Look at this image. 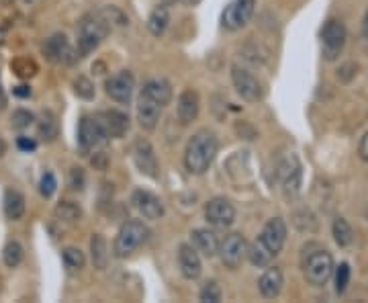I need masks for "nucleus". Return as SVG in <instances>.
<instances>
[{
    "label": "nucleus",
    "mask_w": 368,
    "mask_h": 303,
    "mask_svg": "<svg viewBox=\"0 0 368 303\" xmlns=\"http://www.w3.org/2000/svg\"><path fill=\"white\" fill-rule=\"evenodd\" d=\"M84 184H86V175H84V170H82V168H72V170H70V186H72L74 191H82Z\"/></svg>",
    "instance_id": "41"
},
{
    "label": "nucleus",
    "mask_w": 368,
    "mask_h": 303,
    "mask_svg": "<svg viewBox=\"0 0 368 303\" xmlns=\"http://www.w3.org/2000/svg\"><path fill=\"white\" fill-rule=\"evenodd\" d=\"M13 94H15V96H19V98H29L31 87H27V84H19V87H15V89H13Z\"/></svg>",
    "instance_id": "45"
},
{
    "label": "nucleus",
    "mask_w": 368,
    "mask_h": 303,
    "mask_svg": "<svg viewBox=\"0 0 368 303\" xmlns=\"http://www.w3.org/2000/svg\"><path fill=\"white\" fill-rule=\"evenodd\" d=\"M199 109H201L199 94L192 91V89H186V91L178 96V107H176L178 121L183 123V125L192 123L197 117H199Z\"/></svg>",
    "instance_id": "19"
},
{
    "label": "nucleus",
    "mask_w": 368,
    "mask_h": 303,
    "mask_svg": "<svg viewBox=\"0 0 368 303\" xmlns=\"http://www.w3.org/2000/svg\"><path fill=\"white\" fill-rule=\"evenodd\" d=\"M35 121V115L27 111V109H17L10 117V127L17 129V131H23V129H29L31 125Z\"/></svg>",
    "instance_id": "33"
},
{
    "label": "nucleus",
    "mask_w": 368,
    "mask_h": 303,
    "mask_svg": "<svg viewBox=\"0 0 368 303\" xmlns=\"http://www.w3.org/2000/svg\"><path fill=\"white\" fill-rule=\"evenodd\" d=\"M111 33L109 21L100 13H89L78 23V56L84 58L92 54Z\"/></svg>",
    "instance_id": "2"
},
{
    "label": "nucleus",
    "mask_w": 368,
    "mask_h": 303,
    "mask_svg": "<svg viewBox=\"0 0 368 303\" xmlns=\"http://www.w3.org/2000/svg\"><path fill=\"white\" fill-rule=\"evenodd\" d=\"M25 258V250L23 246L17 242V240H10V242L4 246L2 250V263L8 267V269H17Z\"/></svg>",
    "instance_id": "31"
},
{
    "label": "nucleus",
    "mask_w": 368,
    "mask_h": 303,
    "mask_svg": "<svg viewBox=\"0 0 368 303\" xmlns=\"http://www.w3.org/2000/svg\"><path fill=\"white\" fill-rule=\"evenodd\" d=\"M334 276H336V291L337 293H344L350 285V276H352V271H350V265L348 263H342L339 267H334Z\"/></svg>",
    "instance_id": "35"
},
{
    "label": "nucleus",
    "mask_w": 368,
    "mask_h": 303,
    "mask_svg": "<svg viewBox=\"0 0 368 303\" xmlns=\"http://www.w3.org/2000/svg\"><path fill=\"white\" fill-rule=\"evenodd\" d=\"M303 274L309 285L323 287L334 274V256L325 248L313 244V252H305L303 256Z\"/></svg>",
    "instance_id": "3"
},
{
    "label": "nucleus",
    "mask_w": 368,
    "mask_h": 303,
    "mask_svg": "<svg viewBox=\"0 0 368 303\" xmlns=\"http://www.w3.org/2000/svg\"><path fill=\"white\" fill-rule=\"evenodd\" d=\"M168 23H170V13H168L166 4H162V6H155L152 10V15H150V19H148V29H150L152 35L160 37V35L166 33Z\"/></svg>",
    "instance_id": "27"
},
{
    "label": "nucleus",
    "mask_w": 368,
    "mask_h": 303,
    "mask_svg": "<svg viewBox=\"0 0 368 303\" xmlns=\"http://www.w3.org/2000/svg\"><path fill=\"white\" fill-rule=\"evenodd\" d=\"M141 92L148 94L155 103H160L162 107H166V105L172 101V87H170V82L164 80V78H152V80H148V82L144 84Z\"/></svg>",
    "instance_id": "23"
},
{
    "label": "nucleus",
    "mask_w": 368,
    "mask_h": 303,
    "mask_svg": "<svg viewBox=\"0 0 368 303\" xmlns=\"http://www.w3.org/2000/svg\"><path fill=\"white\" fill-rule=\"evenodd\" d=\"M56 219L66 223V226H74L82 219V209L74 201H61L60 205L56 207Z\"/></svg>",
    "instance_id": "29"
},
{
    "label": "nucleus",
    "mask_w": 368,
    "mask_h": 303,
    "mask_svg": "<svg viewBox=\"0 0 368 303\" xmlns=\"http://www.w3.org/2000/svg\"><path fill=\"white\" fill-rule=\"evenodd\" d=\"M321 41H323V56L325 60H336L346 45V27L342 21L330 19L325 27L321 29Z\"/></svg>",
    "instance_id": "10"
},
{
    "label": "nucleus",
    "mask_w": 368,
    "mask_h": 303,
    "mask_svg": "<svg viewBox=\"0 0 368 303\" xmlns=\"http://www.w3.org/2000/svg\"><path fill=\"white\" fill-rule=\"evenodd\" d=\"M356 74H358V64L346 61V64L339 66V70H337V80H339V82H350Z\"/></svg>",
    "instance_id": "40"
},
{
    "label": "nucleus",
    "mask_w": 368,
    "mask_h": 303,
    "mask_svg": "<svg viewBox=\"0 0 368 303\" xmlns=\"http://www.w3.org/2000/svg\"><path fill=\"white\" fill-rule=\"evenodd\" d=\"M221 297H223V293H221V287H219L217 281L205 283L203 289H201V293H199V300L203 303H219Z\"/></svg>",
    "instance_id": "34"
},
{
    "label": "nucleus",
    "mask_w": 368,
    "mask_h": 303,
    "mask_svg": "<svg viewBox=\"0 0 368 303\" xmlns=\"http://www.w3.org/2000/svg\"><path fill=\"white\" fill-rule=\"evenodd\" d=\"M109 142V133L105 129V125L100 119L94 117H82L78 125V144L84 152H92L107 146Z\"/></svg>",
    "instance_id": "5"
},
{
    "label": "nucleus",
    "mask_w": 368,
    "mask_h": 303,
    "mask_svg": "<svg viewBox=\"0 0 368 303\" xmlns=\"http://www.w3.org/2000/svg\"><path fill=\"white\" fill-rule=\"evenodd\" d=\"M100 123L105 125L109 138H123L129 129V115L123 111H105L100 115Z\"/></svg>",
    "instance_id": "21"
},
{
    "label": "nucleus",
    "mask_w": 368,
    "mask_h": 303,
    "mask_svg": "<svg viewBox=\"0 0 368 303\" xmlns=\"http://www.w3.org/2000/svg\"><path fill=\"white\" fill-rule=\"evenodd\" d=\"M184 4H188V6H194V4H199L201 0H183Z\"/></svg>",
    "instance_id": "50"
},
{
    "label": "nucleus",
    "mask_w": 368,
    "mask_h": 303,
    "mask_svg": "<svg viewBox=\"0 0 368 303\" xmlns=\"http://www.w3.org/2000/svg\"><path fill=\"white\" fill-rule=\"evenodd\" d=\"M92 166H96L98 170H107V166H109L107 154H105V152H96V154L92 156Z\"/></svg>",
    "instance_id": "43"
},
{
    "label": "nucleus",
    "mask_w": 368,
    "mask_h": 303,
    "mask_svg": "<svg viewBox=\"0 0 368 303\" xmlns=\"http://www.w3.org/2000/svg\"><path fill=\"white\" fill-rule=\"evenodd\" d=\"M282 285H284V276H282V271L276 269V267L266 269L260 276V281H258V289H260L262 297H266V300L278 297L280 291H282Z\"/></svg>",
    "instance_id": "20"
},
{
    "label": "nucleus",
    "mask_w": 368,
    "mask_h": 303,
    "mask_svg": "<svg viewBox=\"0 0 368 303\" xmlns=\"http://www.w3.org/2000/svg\"><path fill=\"white\" fill-rule=\"evenodd\" d=\"M162 2H164V4H166V6H170V4H176V2H178V0H162Z\"/></svg>",
    "instance_id": "51"
},
{
    "label": "nucleus",
    "mask_w": 368,
    "mask_h": 303,
    "mask_svg": "<svg viewBox=\"0 0 368 303\" xmlns=\"http://www.w3.org/2000/svg\"><path fill=\"white\" fill-rule=\"evenodd\" d=\"M105 89H107V94H109L115 103H119V105H129L131 98H133V91H135V78H133V74H131L129 70H121V72L113 74V76L107 80Z\"/></svg>",
    "instance_id": "11"
},
{
    "label": "nucleus",
    "mask_w": 368,
    "mask_h": 303,
    "mask_svg": "<svg viewBox=\"0 0 368 303\" xmlns=\"http://www.w3.org/2000/svg\"><path fill=\"white\" fill-rule=\"evenodd\" d=\"M6 105H8V98H6V92H4V89L0 87V111H4V109H6Z\"/></svg>",
    "instance_id": "47"
},
{
    "label": "nucleus",
    "mask_w": 368,
    "mask_h": 303,
    "mask_svg": "<svg viewBox=\"0 0 368 303\" xmlns=\"http://www.w3.org/2000/svg\"><path fill=\"white\" fill-rule=\"evenodd\" d=\"M133 162L137 166V170L150 179L160 177V164H158V156L153 146L148 140H137L135 148H133Z\"/></svg>",
    "instance_id": "14"
},
{
    "label": "nucleus",
    "mask_w": 368,
    "mask_h": 303,
    "mask_svg": "<svg viewBox=\"0 0 368 303\" xmlns=\"http://www.w3.org/2000/svg\"><path fill=\"white\" fill-rule=\"evenodd\" d=\"M245 252H247V242L242 234L233 232V234H227L223 242H219V256H221V263L227 267V269H240V265L244 263Z\"/></svg>",
    "instance_id": "7"
},
{
    "label": "nucleus",
    "mask_w": 368,
    "mask_h": 303,
    "mask_svg": "<svg viewBox=\"0 0 368 303\" xmlns=\"http://www.w3.org/2000/svg\"><path fill=\"white\" fill-rule=\"evenodd\" d=\"M25 2H31V0H25Z\"/></svg>",
    "instance_id": "53"
},
{
    "label": "nucleus",
    "mask_w": 368,
    "mask_h": 303,
    "mask_svg": "<svg viewBox=\"0 0 368 303\" xmlns=\"http://www.w3.org/2000/svg\"><path fill=\"white\" fill-rule=\"evenodd\" d=\"M37 133L41 140L45 142H54L60 133V125H58V119L52 111H43L41 117H39V123H37Z\"/></svg>",
    "instance_id": "26"
},
{
    "label": "nucleus",
    "mask_w": 368,
    "mask_h": 303,
    "mask_svg": "<svg viewBox=\"0 0 368 303\" xmlns=\"http://www.w3.org/2000/svg\"><path fill=\"white\" fill-rule=\"evenodd\" d=\"M219 152V142L211 129H199L186 144L184 150V166L190 175H205L211 164H213L215 156Z\"/></svg>",
    "instance_id": "1"
},
{
    "label": "nucleus",
    "mask_w": 368,
    "mask_h": 303,
    "mask_svg": "<svg viewBox=\"0 0 368 303\" xmlns=\"http://www.w3.org/2000/svg\"><path fill=\"white\" fill-rule=\"evenodd\" d=\"M178 267L186 281H197L203 273V263L199 250L190 244H181L178 248Z\"/></svg>",
    "instance_id": "18"
},
{
    "label": "nucleus",
    "mask_w": 368,
    "mask_h": 303,
    "mask_svg": "<svg viewBox=\"0 0 368 303\" xmlns=\"http://www.w3.org/2000/svg\"><path fill=\"white\" fill-rule=\"evenodd\" d=\"M61 258H63V265L68 271L76 273V271H82L84 265H86V256L80 248H74V246H68L61 250Z\"/></svg>",
    "instance_id": "30"
},
{
    "label": "nucleus",
    "mask_w": 368,
    "mask_h": 303,
    "mask_svg": "<svg viewBox=\"0 0 368 303\" xmlns=\"http://www.w3.org/2000/svg\"><path fill=\"white\" fill-rule=\"evenodd\" d=\"M258 240L264 244L275 256H278L282 246L286 242V223H284V219H280V217L268 219Z\"/></svg>",
    "instance_id": "16"
},
{
    "label": "nucleus",
    "mask_w": 368,
    "mask_h": 303,
    "mask_svg": "<svg viewBox=\"0 0 368 303\" xmlns=\"http://www.w3.org/2000/svg\"><path fill=\"white\" fill-rule=\"evenodd\" d=\"M17 148L21 152H35L37 150V142H35V138L19 135V138H17Z\"/></svg>",
    "instance_id": "42"
},
{
    "label": "nucleus",
    "mask_w": 368,
    "mask_h": 303,
    "mask_svg": "<svg viewBox=\"0 0 368 303\" xmlns=\"http://www.w3.org/2000/svg\"><path fill=\"white\" fill-rule=\"evenodd\" d=\"M162 109L164 107L160 103H155L148 94L139 92V98H137V121H139V127L146 129V131H153L158 127Z\"/></svg>",
    "instance_id": "17"
},
{
    "label": "nucleus",
    "mask_w": 368,
    "mask_h": 303,
    "mask_svg": "<svg viewBox=\"0 0 368 303\" xmlns=\"http://www.w3.org/2000/svg\"><path fill=\"white\" fill-rule=\"evenodd\" d=\"M192 246L207 258H213L215 254L219 252V238L217 234L211 232V230H205V228H199L194 230L192 234Z\"/></svg>",
    "instance_id": "22"
},
{
    "label": "nucleus",
    "mask_w": 368,
    "mask_h": 303,
    "mask_svg": "<svg viewBox=\"0 0 368 303\" xmlns=\"http://www.w3.org/2000/svg\"><path fill=\"white\" fill-rule=\"evenodd\" d=\"M205 219L213 228H229L236 221V207L225 197H215L205 205Z\"/></svg>",
    "instance_id": "12"
},
{
    "label": "nucleus",
    "mask_w": 368,
    "mask_h": 303,
    "mask_svg": "<svg viewBox=\"0 0 368 303\" xmlns=\"http://www.w3.org/2000/svg\"><path fill=\"white\" fill-rule=\"evenodd\" d=\"M245 256L250 258V263H252L254 267H268V265L273 263V258H275V254H273L264 244L260 242V240H256V242H252L247 246Z\"/></svg>",
    "instance_id": "28"
},
{
    "label": "nucleus",
    "mask_w": 368,
    "mask_h": 303,
    "mask_svg": "<svg viewBox=\"0 0 368 303\" xmlns=\"http://www.w3.org/2000/svg\"><path fill=\"white\" fill-rule=\"evenodd\" d=\"M2 37H4V31L0 29V41H2Z\"/></svg>",
    "instance_id": "52"
},
{
    "label": "nucleus",
    "mask_w": 368,
    "mask_h": 303,
    "mask_svg": "<svg viewBox=\"0 0 368 303\" xmlns=\"http://www.w3.org/2000/svg\"><path fill=\"white\" fill-rule=\"evenodd\" d=\"M150 236V230L144 221L139 219H129L125 221L117 234V240H115V254L119 258H127L129 254H133L141 244H146Z\"/></svg>",
    "instance_id": "4"
},
{
    "label": "nucleus",
    "mask_w": 368,
    "mask_h": 303,
    "mask_svg": "<svg viewBox=\"0 0 368 303\" xmlns=\"http://www.w3.org/2000/svg\"><path fill=\"white\" fill-rule=\"evenodd\" d=\"M74 92H76L80 98H84V101H92V98H94V84H92L86 76H78V78L74 80Z\"/></svg>",
    "instance_id": "37"
},
{
    "label": "nucleus",
    "mask_w": 368,
    "mask_h": 303,
    "mask_svg": "<svg viewBox=\"0 0 368 303\" xmlns=\"http://www.w3.org/2000/svg\"><path fill=\"white\" fill-rule=\"evenodd\" d=\"M25 197L17 189H6L4 191V215L13 221L21 219L25 215Z\"/></svg>",
    "instance_id": "24"
},
{
    "label": "nucleus",
    "mask_w": 368,
    "mask_h": 303,
    "mask_svg": "<svg viewBox=\"0 0 368 303\" xmlns=\"http://www.w3.org/2000/svg\"><path fill=\"white\" fill-rule=\"evenodd\" d=\"M332 234H334V240H336L337 246H350L352 244V238H354V232L350 228V223L344 219V217H337L334 221V228H332Z\"/></svg>",
    "instance_id": "32"
},
{
    "label": "nucleus",
    "mask_w": 368,
    "mask_h": 303,
    "mask_svg": "<svg viewBox=\"0 0 368 303\" xmlns=\"http://www.w3.org/2000/svg\"><path fill=\"white\" fill-rule=\"evenodd\" d=\"M43 54H45V58L49 61H54V64H74L76 58H80L78 56V50L74 52L72 50V45H70V41H68V37L63 35V33H56V35H52L47 41H45V45H43Z\"/></svg>",
    "instance_id": "13"
},
{
    "label": "nucleus",
    "mask_w": 368,
    "mask_h": 303,
    "mask_svg": "<svg viewBox=\"0 0 368 303\" xmlns=\"http://www.w3.org/2000/svg\"><path fill=\"white\" fill-rule=\"evenodd\" d=\"M231 80H233V87H236L238 94L247 103H256V101L262 98V94H264L262 84L250 70H245L242 66H233L231 68Z\"/></svg>",
    "instance_id": "9"
},
{
    "label": "nucleus",
    "mask_w": 368,
    "mask_h": 303,
    "mask_svg": "<svg viewBox=\"0 0 368 303\" xmlns=\"http://www.w3.org/2000/svg\"><path fill=\"white\" fill-rule=\"evenodd\" d=\"M238 133H240V135H245V140H256V138H258L256 129H254L252 125H247V123L238 125Z\"/></svg>",
    "instance_id": "44"
},
{
    "label": "nucleus",
    "mask_w": 368,
    "mask_h": 303,
    "mask_svg": "<svg viewBox=\"0 0 368 303\" xmlns=\"http://www.w3.org/2000/svg\"><path fill=\"white\" fill-rule=\"evenodd\" d=\"M91 256L94 269H98V271L107 269V265H109V248H107V240L102 238V234H92Z\"/></svg>",
    "instance_id": "25"
},
{
    "label": "nucleus",
    "mask_w": 368,
    "mask_h": 303,
    "mask_svg": "<svg viewBox=\"0 0 368 303\" xmlns=\"http://www.w3.org/2000/svg\"><path fill=\"white\" fill-rule=\"evenodd\" d=\"M107 21H109V25H111V29H113V25H127L129 23V19L123 15L121 10L117 8V6H107V8H102V10H98Z\"/></svg>",
    "instance_id": "38"
},
{
    "label": "nucleus",
    "mask_w": 368,
    "mask_h": 303,
    "mask_svg": "<svg viewBox=\"0 0 368 303\" xmlns=\"http://www.w3.org/2000/svg\"><path fill=\"white\" fill-rule=\"evenodd\" d=\"M256 0H233L221 13V27L227 31H240L245 27L254 15Z\"/></svg>",
    "instance_id": "6"
},
{
    "label": "nucleus",
    "mask_w": 368,
    "mask_h": 303,
    "mask_svg": "<svg viewBox=\"0 0 368 303\" xmlns=\"http://www.w3.org/2000/svg\"><path fill=\"white\" fill-rule=\"evenodd\" d=\"M131 203L135 205V209L141 213L146 219H152V221L164 217V213H166L162 199H160L158 195L150 193V191H144V189H137V191L133 193Z\"/></svg>",
    "instance_id": "15"
},
{
    "label": "nucleus",
    "mask_w": 368,
    "mask_h": 303,
    "mask_svg": "<svg viewBox=\"0 0 368 303\" xmlns=\"http://www.w3.org/2000/svg\"><path fill=\"white\" fill-rule=\"evenodd\" d=\"M362 35H365V39L368 41V10L367 15H365V21H362Z\"/></svg>",
    "instance_id": "48"
},
{
    "label": "nucleus",
    "mask_w": 368,
    "mask_h": 303,
    "mask_svg": "<svg viewBox=\"0 0 368 303\" xmlns=\"http://www.w3.org/2000/svg\"><path fill=\"white\" fill-rule=\"evenodd\" d=\"M358 154H360V158L368 162V131L362 135V140H360V146H358Z\"/></svg>",
    "instance_id": "46"
},
{
    "label": "nucleus",
    "mask_w": 368,
    "mask_h": 303,
    "mask_svg": "<svg viewBox=\"0 0 368 303\" xmlns=\"http://www.w3.org/2000/svg\"><path fill=\"white\" fill-rule=\"evenodd\" d=\"M58 189V181H56V175L54 172H45L39 181V193L45 197V199H52L54 193Z\"/></svg>",
    "instance_id": "39"
},
{
    "label": "nucleus",
    "mask_w": 368,
    "mask_h": 303,
    "mask_svg": "<svg viewBox=\"0 0 368 303\" xmlns=\"http://www.w3.org/2000/svg\"><path fill=\"white\" fill-rule=\"evenodd\" d=\"M278 177L282 182V189L286 193V197H297L301 191V182H303V166L299 162V158L295 154H291L286 160L280 162L278 166Z\"/></svg>",
    "instance_id": "8"
},
{
    "label": "nucleus",
    "mask_w": 368,
    "mask_h": 303,
    "mask_svg": "<svg viewBox=\"0 0 368 303\" xmlns=\"http://www.w3.org/2000/svg\"><path fill=\"white\" fill-rule=\"evenodd\" d=\"M6 154V144H4V140L0 138V156H4Z\"/></svg>",
    "instance_id": "49"
},
{
    "label": "nucleus",
    "mask_w": 368,
    "mask_h": 303,
    "mask_svg": "<svg viewBox=\"0 0 368 303\" xmlns=\"http://www.w3.org/2000/svg\"><path fill=\"white\" fill-rule=\"evenodd\" d=\"M10 68H13L15 74L21 76V78H29V76H33V74L37 72L35 61H31L29 58H19V60H15L10 64Z\"/></svg>",
    "instance_id": "36"
}]
</instances>
